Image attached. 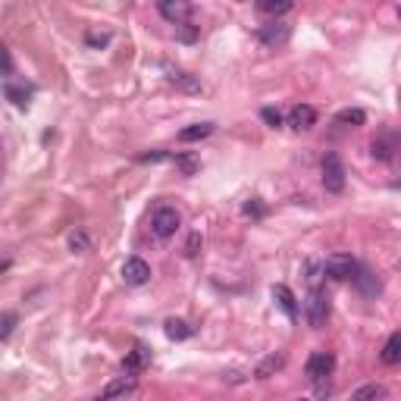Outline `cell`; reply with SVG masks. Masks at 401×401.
<instances>
[{
	"instance_id": "cell-1",
	"label": "cell",
	"mask_w": 401,
	"mask_h": 401,
	"mask_svg": "<svg viewBox=\"0 0 401 401\" xmlns=\"http://www.w3.org/2000/svg\"><path fill=\"white\" fill-rule=\"evenodd\" d=\"M182 226V217H179L176 207H157L151 217V232L157 238H170L176 236V229Z\"/></svg>"
},
{
	"instance_id": "cell-2",
	"label": "cell",
	"mask_w": 401,
	"mask_h": 401,
	"mask_svg": "<svg viewBox=\"0 0 401 401\" xmlns=\"http://www.w3.org/2000/svg\"><path fill=\"white\" fill-rule=\"evenodd\" d=\"M358 260L351 257V254H332V257L323 260V273L332 279H354L358 276Z\"/></svg>"
},
{
	"instance_id": "cell-3",
	"label": "cell",
	"mask_w": 401,
	"mask_h": 401,
	"mask_svg": "<svg viewBox=\"0 0 401 401\" xmlns=\"http://www.w3.org/2000/svg\"><path fill=\"white\" fill-rule=\"evenodd\" d=\"M323 189L332 191V195H339L345 189V166L336 154H326L323 160Z\"/></svg>"
},
{
	"instance_id": "cell-4",
	"label": "cell",
	"mask_w": 401,
	"mask_h": 401,
	"mask_svg": "<svg viewBox=\"0 0 401 401\" xmlns=\"http://www.w3.org/2000/svg\"><path fill=\"white\" fill-rule=\"evenodd\" d=\"M332 367H336V360H332V354L329 351H317V354H311L307 358V376L313 379V383H323V379H329V373H332Z\"/></svg>"
},
{
	"instance_id": "cell-5",
	"label": "cell",
	"mask_w": 401,
	"mask_h": 401,
	"mask_svg": "<svg viewBox=\"0 0 401 401\" xmlns=\"http://www.w3.org/2000/svg\"><path fill=\"white\" fill-rule=\"evenodd\" d=\"M326 317H329V301H326V295L320 289H313L311 298H307V323L313 329H320L326 323Z\"/></svg>"
},
{
	"instance_id": "cell-6",
	"label": "cell",
	"mask_w": 401,
	"mask_h": 401,
	"mask_svg": "<svg viewBox=\"0 0 401 401\" xmlns=\"http://www.w3.org/2000/svg\"><path fill=\"white\" fill-rule=\"evenodd\" d=\"M135 386H138V376L135 373H125V376H116L110 386H107L104 392L95 398V401H113V398H123V395H129V392H135Z\"/></svg>"
},
{
	"instance_id": "cell-7",
	"label": "cell",
	"mask_w": 401,
	"mask_h": 401,
	"mask_svg": "<svg viewBox=\"0 0 401 401\" xmlns=\"http://www.w3.org/2000/svg\"><path fill=\"white\" fill-rule=\"evenodd\" d=\"M123 279H125V285H144L151 279V266H148V260H142V257H129L123 264Z\"/></svg>"
},
{
	"instance_id": "cell-8",
	"label": "cell",
	"mask_w": 401,
	"mask_h": 401,
	"mask_svg": "<svg viewBox=\"0 0 401 401\" xmlns=\"http://www.w3.org/2000/svg\"><path fill=\"white\" fill-rule=\"evenodd\" d=\"M160 16L163 19H170L172 25H185L189 22V13H191V6L185 4V0H160Z\"/></svg>"
},
{
	"instance_id": "cell-9",
	"label": "cell",
	"mask_w": 401,
	"mask_h": 401,
	"mask_svg": "<svg viewBox=\"0 0 401 401\" xmlns=\"http://www.w3.org/2000/svg\"><path fill=\"white\" fill-rule=\"evenodd\" d=\"M273 301L279 304V311L289 320H298V298L292 295L289 285H273Z\"/></svg>"
},
{
	"instance_id": "cell-10",
	"label": "cell",
	"mask_w": 401,
	"mask_h": 401,
	"mask_svg": "<svg viewBox=\"0 0 401 401\" xmlns=\"http://www.w3.org/2000/svg\"><path fill=\"white\" fill-rule=\"evenodd\" d=\"M313 123H317V110H313V107H307V104L292 107V113H289V125H292V129L304 132V129H313Z\"/></svg>"
},
{
	"instance_id": "cell-11",
	"label": "cell",
	"mask_w": 401,
	"mask_h": 401,
	"mask_svg": "<svg viewBox=\"0 0 401 401\" xmlns=\"http://www.w3.org/2000/svg\"><path fill=\"white\" fill-rule=\"evenodd\" d=\"M260 41H264L266 48H279V44H285L289 41V25H283V22L264 25V29H260Z\"/></svg>"
},
{
	"instance_id": "cell-12",
	"label": "cell",
	"mask_w": 401,
	"mask_h": 401,
	"mask_svg": "<svg viewBox=\"0 0 401 401\" xmlns=\"http://www.w3.org/2000/svg\"><path fill=\"white\" fill-rule=\"evenodd\" d=\"M213 129H217V125H213V123H195V125H189V129H182V132H179V142H185V144L200 142V138L213 135Z\"/></svg>"
},
{
	"instance_id": "cell-13",
	"label": "cell",
	"mask_w": 401,
	"mask_h": 401,
	"mask_svg": "<svg viewBox=\"0 0 401 401\" xmlns=\"http://www.w3.org/2000/svg\"><path fill=\"white\" fill-rule=\"evenodd\" d=\"M163 332H166V339H172V342H185V339H191V332L195 329H191L185 320H166Z\"/></svg>"
},
{
	"instance_id": "cell-14",
	"label": "cell",
	"mask_w": 401,
	"mask_h": 401,
	"mask_svg": "<svg viewBox=\"0 0 401 401\" xmlns=\"http://www.w3.org/2000/svg\"><path fill=\"white\" fill-rule=\"evenodd\" d=\"M283 364H285V358H283V354H270V358H264V360H260V364H257V370H254V376H257V379H270L273 373H276Z\"/></svg>"
},
{
	"instance_id": "cell-15",
	"label": "cell",
	"mask_w": 401,
	"mask_h": 401,
	"mask_svg": "<svg viewBox=\"0 0 401 401\" xmlns=\"http://www.w3.org/2000/svg\"><path fill=\"white\" fill-rule=\"evenodd\" d=\"M148 358H151V351L144 348V345H135V348H132V354L125 358V364H123L125 373H138L144 364H148Z\"/></svg>"
},
{
	"instance_id": "cell-16",
	"label": "cell",
	"mask_w": 401,
	"mask_h": 401,
	"mask_svg": "<svg viewBox=\"0 0 401 401\" xmlns=\"http://www.w3.org/2000/svg\"><path fill=\"white\" fill-rule=\"evenodd\" d=\"M336 123L339 125H351V129H354V125H364L367 123V113L360 110V107H348V110H339L336 113Z\"/></svg>"
},
{
	"instance_id": "cell-17",
	"label": "cell",
	"mask_w": 401,
	"mask_h": 401,
	"mask_svg": "<svg viewBox=\"0 0 401 401\" xmlns=\"http://www.w3.org/2000/svg\"><path fill=\"white\" fill-rule=\"evenodd\" d=\"M257 10L264 13V16H285V13L292 10L289 0H260Z\"/></svg>"
},
{
	"instance_id": "cell-18",
	"label": "cell",
	"mask_w": 401,
	"mask_h": 401,
	"mask_svg": "<svg viewBox=\"0 0 401 401\" xmlns=\"http://www.w3.org/2000/svg\"><path fill=\"white\" fill-rule=\"evenodd\" d=\"M398 360H401V336L398 332H392L389 342H386V348H383V364H398Z\"/></svg>"
},
{
	"instance_id": "cell-19",
	"label": "cell",
	"mask_w": 401,
	"mask_h": 401,
	"mask_svg": "<svg viewBox=\"0 0 401 401\" xmlns=\"http://www.w3.org/2000/svg\"><path fill=\"white\" fill-rule=\"evenodd\" d=\"M376 398H383V386H379V383L360 386V389L351 395V401H376Z\"/></svg>"
},
{
	"instance_id": "cell-20",
	"label": "cell",
	"mask_w": 401,
	"mask_h": 401,
	"mask_svg": "<svg viewBox=\"0 0 401 401\" xmlns=\"http://www.w3.org/2000/svg\"><path fill=\"white\" fill-rule=\"evenodd\" d=\"M354 283H358L360 289H364V295H376V292H379V283H376V279H373L367 270H358V276H354Z\"/></svg>"
},
{
	"instance_id": "cell-21",
	"label": "cell",
	"mask_w": 401,
	"mask_h": 401,
	"mask_svg": "<svg viewBox=\"0 0 401 401\" xmlns=\"http://www.w3.org/2000/svg\"><path fill=\"white\" fill-rule=\"evenodd\" d=\"M6 97H10L16 107H29V91H25V88H16V85H10V88H6Z\"/></svg>"
},
{
	"instance_id": "cell-22",
	"label": "cell",
	"mask_w": 401,
	"mask_h": 401,
	"mask_svg": "<svg viewBox=\"0 0 401 401\" xmlns=\"http://www.w3.org/2000/svg\"><path fill=\"white\" fill-rule=\"evenodd\" d=\"M69 248L76 254H85V251H88V236H85V232H72V236H69Z\"/></svg>"
},
{
	"instance_id": "cell-23",
	"label": "cell",
	"mask_w": 401,
	"mask_h": 401,
	"mask_svg": "<svg viewBox=\"0 0 401 401\" xmlns=\"http://www.w3.org/2000/svg\"><path fill=\"white\" fill-rule=\"evenodd\" d=\"M260 119H264L266 125H273V129H276V125H283V113L273 110V107H264V110H260Z\"/></svg>"
},
{
	"instance_id": "cell-24",
	"label": "cell",
	"mask_w": 401,
	"mask_h": 401,
	"mask_svg": "<svg viewBox=\"0 0 401 401\" xmlns=\"http://www.w3.org/2000/svg\"><path fill=\"white\" fill-rule=\"evenodd\" d=\"M16 326V313H0V339H6Z\"/></svg>"
},
{
	"instance_id": "cell-25",
	"label": "cell",
	"mask_w": 401,
	"mask_h": 401,
	"mask_svg": "<svg viewBox=\"0 0 401 401\" xmlns=\"http://www.w3.org/2000/svg\"><path fill=\"white\" fill-rule=\"evenodd\" d=\"M13 72V57H10V50L0 44V76H10Z\"/></svg>"
},
{
	"instance_id": "cell-26",
	"label": "cell",
	"mask_w": 401,
	"mask_h": 401,
	"mask_svg": "<svg viewBox=\"0 0 401 401\" xmlns=\"http://www.w3.org/2000/svg\"><path fill=\"white\" fill-rule=\"evenodd\" d=\"M373 157L389 160V157H392V144H389V142H373Z\"/></svg>"
},
{
	"instance_id": "cell-27",
	"label": "cell",
	"mask_w": 401,
	"mask_h": 401,
	"mask_svg": "<svg viewBox=\"0 0 401 401\" xmlns=\"http://www.w3.org/2000/svg\"><path fill=\"white\" fill-rule=\"evenodd\" d=\"M107 41H110V35H107V32H100V35H97V32H91V35H88V44H91V48H104Z\"/></svg>"
},
{
	"instance_id": "cell-28",
	"label": "cell",
	"mask_w": 401,
	"mask_h": 401,
	"mask_svg": "<svg viewBox=\"0 0 401 401\" xmlns=\"http://www.w3.org/2000/svg\"><path fill=\"white\" fill-rule=\"evenodd\" d=\"M142 163H157V160H170V154H163V151H151V154H142Z\"/></svg>"
},
{
	"instance_id": "cell-29",
	"label": "cell",
	"mask_w": 401,
	"mask_h": 401,
	"mask_svg": "<svg viewBox=\"0 0 401 401\" xmlns=\"http://www.w3.org/2000/svg\"><path fill=\"white\" fill-rule=\"evenodd\" d=\"M198 248H200V232H195V236L189 238V245H185V254H189V257H195Z\"/></svg>"
},
{
	"instance_id": "cell-30",
	"label": "cell",
	"mask_w": 401,
	"mask_h": 401,
	"mask_svg": "<svg viewBox=\"0 0 401 401\" xmlns=\"http://www.w3.org/2000/svg\"><path fill=\"white\" fill-rule=\"evenodd\" d=\"M245 213H257V217H260V213H264V207L254 204V200H251V204H245Z\"/></svg>"
},
{
	"instance_id": "cell-31",
	"label": "cell",
	"mask_w": 401,
	"mask_h": 401,
	"mask_svg": "<svg viewBox=\"0 0 401 401\" xmlns=\"http://www.w3.org/2000/svg\"><path fill=\"white\" fill-rule=\"evenodd\" d=\"M301 401H304V398H301Z\"/></svg>"
}]
</instances>
